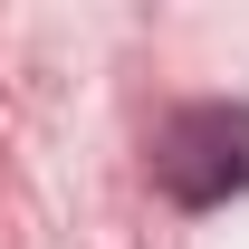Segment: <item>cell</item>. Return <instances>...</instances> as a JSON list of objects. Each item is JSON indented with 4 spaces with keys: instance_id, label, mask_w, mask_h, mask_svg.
Here are the masks:
<instances>
[{
    "instance_id": "1",
    "label": "cell",
    "mask_w": 249,
    "mask_h": 249,
    "mask_svg": "<svg viewBox=\"0 0 249 249\" xmlns=\"http://www.w3.org/2000/svg\"><path fill=\"white\" fill-rule=\"evenodd\" d=\"M154 182L182 211H220L230 192H249V106H173L154 134Z\"/></svg>"
}]
</instances>
